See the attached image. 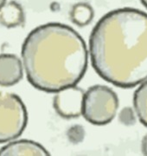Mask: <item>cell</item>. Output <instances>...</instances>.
I'll use <instances>...</instances> for the list:
<instances>
[{
	"label": "cell",
	"mask_w": 147,
	"mask_h": 156,
	"mask_svg": "<svg viewBox=\"0 0 147 156\" xmlns=\"http://www.w3.org/2000/svg\"><path fill=\"white\" fill-rule=\"evenodd\" d=\"M92 65L105 81L132 89L147 80V13L121 8L98 21L89 38Z\"/></svg>",
	"instance_id": "6da1fadb"
},
{
	"label": "cell",
	"mask_w": 147,
	"mask_h": 156,
	"mask_svg": "<svg viewBox=\"0 0 147 156\" xmlns=\"http://www.w3.org/2000/svg\"><path fill=\"white\" fill-rule=\"evenodd\" d=\"M21 53L29 83L47 93L76 86L87 69L84 39L60 23H45L31 30Z\"/></svg>",
	"instance_id": "7a4b0ae2"
},
{
	"label": "cell",
	"mask_w": 147,
	"mask_h": 156,
	"mask_svg": "<svg viewBox=\"0 0 147 156\" xmlns=\"http://www.w3.org/2000/svg\"><path fill=\"white\" fill-rule=\"evenodd\" d=\"M118 108V95L106 85H94L84 94L82 115L93 125L104 126L110 123Z\"/></svg>",
	"instance_id": "3957f363"
},
{
	"label": "cell",
	"mask_w": 147,
	"mask_h": 156,
	"mask_svg": "<svg viewBox=\"0 0 147 156\" xmlns=\"http://www.w3.org/2000/svg\"><path fill=\"white\" fill-rule=\"evenodd\" d=\"M28 122L23 101L13 93L0 91V143L18 138Z\"/></svg>",
	"instance_id": "277c9868"
},
{
	"label": "cell",
	"mask_w": 147,
	"mask_h": 156,
	"mask_svg": "<svg viewBox=\"0 0 147 156\" xmlns=\"http://www.w3.org/2000/svg\"><path fill=\"white\" fill-rule=\"evenodd\" d=\"M85 92L76 86L56 92L53 106L57 114L64 119L78 118L82 115Z\"/></svg>",
	"instance_id": "5b68a950"
},
{
	"label": "cell",
	"mask_w": 147,
	"mask_h": 156,
	"mask_svg": "<svg viewBox=\"0 0 147 156\" xmlns=\"http://www.w3.org/2000/svg\"><path fill=\"white\" fill-rule=\"evenodd\" d=\"M23 76L22 62L13 54H0V86L11 87Z\"/></svg>",
	"instance_id": "8992f818"
},
{
	"label": "cell",
	"mask_w": 147,
	"mask_h": 156,
	"mask_svg": "<svg viewBox=\"0 0 147 156\" xmlns=\"http://www.w3.org/2000/svg\"><path fill=\"white\" fill-rule=\"evenodd\" d=\"M46 156L50 153L38 142L29 140H20L10 142L0 148V156Z\"/></svg>",
	"instance_id": "52a82bcc"
},
{
	"label": "cell",
	"mask_w": 147,
	"mask_h": 156,
	"mask_svg": "<svg viewBox=\"0 0 147 156\" xmlns=\"http://www.w3.org/2000/svg\"><path fill=\"white\" fill-rule=\"evenodd\" d=\"M25 15L23 7L16 1H11L0 10V24L6 28H17L23 26Z\"/></svg>",
	"instance_id": "ba28073f"
},
{
	"label": "cell",
	"mask_w": 147,
	"mask_h": 156,
	"mask_svg": "<svg viewBox=\"0 0 147 156\" xmlns=\"http://www.w3.org/2000/svg\"><path fill=\"white\" fill-rule=\"evenodd\" d=\"M133 107L139 122L147 127V80L135 90Z\"/></svg>",
	"instance_id": "9c48e42d"
},
{
	"label": "cell",
	"mask_w": 147,
	"mask_h": 156,
	"mask_svg": "<svg viewBox=\"0 0 147 156\" xmlns=\"http://www.w3.org/2000/svg\"><path fill=\"white\" fill-rule=\"evenodd\" d=\"M94 17V11L92 6L87 3H78L70 11L71 21L79 27L89 24Z\"/></svg>",
	"instance_id": "30bf717a"
},
{
	"label": "cell",
	"mask_w": 147,
	"mask_h": 156,
	"mask_svg": "<svg viewBox=\"0 0 147 156\" xmlns=\"http://www.w3.org/2000/svg\"><path fill=\"white\" fill-rule=\"evenodd\" d=\"M119 121L125 125H133L135 123V115L131 108H125L119 114Z\"/></svg>",
	"instance_id": "8fae6325"
},
{
	"label": "cell",
	"mask_w": 147,
	"mask_h": 156,
	"mask_svg": "<svg viewBox=\"0 0 147 156\" xmlns=\"http://www.w3.org/2000/svg\"><path fill=\"white\" fill-rule=\"evenodd\" d=\"M141 151L144 155L147 156V134L143 137L141 141Z\"/></svg>",
	"instance_id": "7c38bea8"
},
{
	"label": "cell",
	"mask_w": 147,
	"mask_h": 156,
	"mask_svg": "<svg viewBox=\"0 0 147 156\" xmlns=\"http://www.w3.org/2000/svg\"><path fill=\"white\" fill-rule=\"evenodd\" d=\"M6 4V0H0V10L5 6Z\"/></svg>",
	"instance_id": "4fadbf2b"
},
{
	"label": "cell",
	"mask_w": 147,
	"mask_h": 156,
	"mask_svg": "<svg viewBox=\"0 0 147 156\" xmlns=\"http://www.w3.org/2000/svg\"><path fill=\"white\" fill-rule=\"evenodd\" d=\"M140 1H141L142 5L147 9V0H140Z\"/></svg>",
	"instance_id": "5bb4252c"
}]
</instances>
